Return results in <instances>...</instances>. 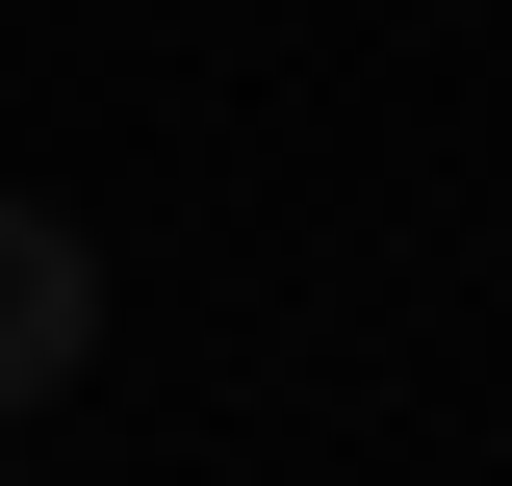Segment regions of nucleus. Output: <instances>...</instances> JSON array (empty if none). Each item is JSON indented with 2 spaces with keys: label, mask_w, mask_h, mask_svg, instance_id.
<instances>
[{
  "label": "nucleus",
  "mask_w": 512,
  "mask_h": 486,
  "mask_svg": "<svg viewBox=\"0 0 512 486\" xmlns=\"http://www.w3.org/2000/svg\"><path fill=\"white\" fill-rule=\"evenodd\" d=\"M77 359H103V256H77L52 205H0V410H52Z\"/></svg>",
  "instance_id": "f257e3e1"
}]
</instances>
